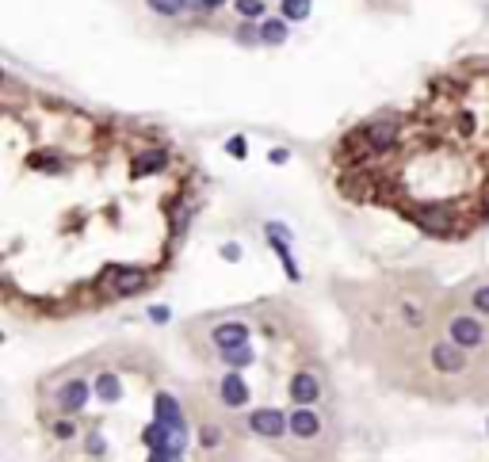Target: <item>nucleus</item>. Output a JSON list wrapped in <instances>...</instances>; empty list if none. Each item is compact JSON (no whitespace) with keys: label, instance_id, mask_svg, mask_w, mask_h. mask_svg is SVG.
Segmentation results:
<instances>
[{"label":"nucleus","instance_id":"f257e3e1","mask_svg":"<svg viewBox=\"0 0 489 462\" xmlns=\"http://www.w3.org/2000/svg\"><path fill=\"white\" fill-rule=\"evenodd\" d=\"M352 202L409 218L425 237L467 241L489 225V58L436 73L405 111L402 145L371 172L337 180Z\"/></svg>","mask_w":489,"mask_h":462},{"label":"nucleus","instance_id":"f03ea898","mask_svg":"<svg viewBox=\"0 0 489 462\" xmlns=\"http://www.w3.org/2000/svg\"><path fill=\"white\" fill-rule=\"evenodd\" d=\"M80 367H85V363H80ZM80 367H65L58 375L38 382V420L61 417V412L77 417V412L88 409V401L96 397V390H92V378H88Z\"/></svg>","mask_w":489,"mask_h":462},{"label":"nucleus","instance_id":"7ed1b4c3","mask_svg":"<svg viewBox=\"0 0 489 462\" xmlns=\"http://www.w3.org/2000/svg\"><path fill=\"white\" fill-rule=\"evenodd\" d=\"M187 340H191V348L203 355V359H210L214 352L249 344L252 325H249V318H241V313H226V318H214V321H195V325H187Z\"/></svg>","mask_w":489,"mask_h":462},{"label":"nucleus","instance_id":"20e7f679","mask_svg":"<svg viewBox=\"0 0 489 462\" xmlns=\"http://www.w3.org/2000/svg\"><path fill=\"white\" fill-rule=\"evenodd\" d=\"M245 432L264 443H279L291 432V417L283 409H275V405H256V409L245 412Z\"/></svg>","mask_w":489,"mask_h":462},{"label":"nucleus","instance_id":"39448f33","mask_svg":"<svg viewBox=\"0 0 489 462\" xmlns=\"http://www.w3.org/2000/svg\"><path fill=\"white\" fill-rule=\"evenodd\" d=\"M210 394H214L218 412H238L245 405H252V386L245 378V371H226L222 378H214Z\"/></svg>","mask_w":489,"mask_h":462},{"label":"nucleus","instance_id":"423d86ee","mask_svg":"<svg viewBox=\"0 0 489 462\" xmlns=\"http://www.w3.org/2000/svg\"><path fill=\"white\" fill-rule=\"evenodd\" d=\"M321 394H325V382H321V375H317L314 367H298L295 375L287 378L291 405H317V401H321Z\"/></svg>","mask_w":489,"mask_h":462},{"label":"nucleus","instance_id":"0eeeda50","mask_svg":"<svg viewBox=\"0 0 489 462\" xmlns=\"http://www.w3.org/2000/svg\"><path fill=\"white\" fill-rule=\"evenodd\" d=\"M287 417H291V435H295L298 443H309V440L321 435V412H317L314 405H295Z\"/></svg>","mask_w":489,"mask_h":462},{"label":"nucleus","instance_id":"6e6552de","mask_svg":"<svg viewBox=\"0 0 489 462\" xmlns=\"http://www.w3.org/2000/svg\"><path fill=\"white\" fill-rule=\"evenodd\" d=\"M153 420H161L168 428H187V409L168 390H157L153 394Z\"/></svg>","mask_w":489,"mask_h":462},{"label":"nucleus","instance_id":"1a4fd4ad","mask_svg":"<svg viewBox=\"0 0 489 462\" xmlns=\"http://www.w3.org/2000/svg\"><path fill=\"white\" fill-rule=\"evenodd\" d=\"M455 295H459L462 302L470 306V310H478L482 318H489V271H486V275H474V279H467L462 287H455Z\"/></svg>","mask_w":489,"mask_h":462},{"label":"nucleus","instance_id":"9d476101","mask_svg":"<svg viewBox=\"0 0 489 462\" xmlns=\"http://www.w3.org/2000/svg\"><path fill=\"white\" fill-rule=\"evenodd\" d=\"M43 428H46V440L61 443V447H69V443L80 435V420L69 417V412H61V417H43Z\"/></svg>","mask_w":489,"mask_h":462},{"label":"nucleus","instance_id":"9b49d317","mask_svg":"<svg viewBox=\"0 0 489 462\" xmlns=\"http://www.w3.org/2000/svg\"><path fill=\"white\" fill-rule=\"evenodd\" d=\"M195 447H203V455H214L218 447H226L222 417H199V440H195Z\"/></svg>","mask_w":489,"mask_h":462},{"label":"nucleus","instance_id":"f8f14e48","mask_svg":"<svg viewBox=\"0 0 489 462\" xmlns=\"http://www.w3.org/2000/svg\"><path fill=\"white\" fill-rule=\"evenodd\" d=\"M287 15L279 20H260V46H283L287 43Z\"/></svg>","mask_w":489,"mask_h":462},{"label":"nucleus","instance_id":"ddd939ff","mask_svg":"<svg viewBox=\"0 0 489 462\" xmlns=\"http://www.w3.org/2000/svg\"><path fill=\"white\" fill-rule=\"evenodd\" d=\"M314 0H279V15H287L291 23H306Z\"/></svg>","mask_w":489,"mask_h":462},{"label":"nucleus","instance_id":"4468645a","mask_svg":"<svg viewBox=\"0 0 489 462\" xmlns=\"http://www.w3.org/2000/svg\"><path fill=\"white\" fill-rule=\"evenodd\" d=\"M145 4H149L157 15H165V20H176V15H184L187 8L195 4V0H145Z\"/></svg>","mask_w":489,"mask_h":462},{"label":"nucleus","instance_id":"2eb2a0df","mask_svg":"<svg viewBox=\"0 0 489 462\" xmlns=\"http://www.w3.org/2000/svg\"><path fill=\"white\" fill-rule=\"evenodd\" d=\"M233 8H238L241 20H264V12H268L264 0H233Z\"/></svg>","mask_w":489,"mask_h":462},{"label":"nucleus","instance_id":"dca6fc26","mask_svg":"<svg viewBox=\"0 0 489 462\" xmlns=\"http://www.w3.org/2000/svg\"><path fill=\"white\" fill-rule=\"evenodd\" d=\"M226 153H230L233 161H245V157H249V142H245L241 134H233L230 142H226Z\"/></svg>","mask_w":489,"mask_h":462},{"label":"nucleus","instance_id":"f3484780","mask_svg":"<svg viewBox=\"0 0 489 462\" xmlns=\"http://www.w3.org/2000/svg\"><path fill=\"white\" fill-rule=\"evenodd\" d=\"M238 43L256 46V43H260V31H256V27H238Z\"/></svg>","mask_w":489,"mask_h":462},{"label":"nucleus","instance_id":"a211bd4d","mask_svg":"<svg viewBox=\"0 0 489 462\" xmlns=\"http://www.w3.org/2000/svg\"><path fill=\"white\" fill-rule=\"evenodd\" d=\"M230 0H195V8H199L203 15H210V12H218V8H226Z\"/></svg>","mask_w":489,"mask_h":462},{"label":"nucleus","instance_id":"6ab92c4d","mask_svg":"<svg viewBox=\"0 0 489 462\" xmlns=\"http://www.w3.org/2000/svg\"><path fill=\"white\" fill-rule=\"evenodd\" d=\"M268 161H272V165H283V161H287V149H272V153H268Z\"/></svg>","mask_w":489,"mask_h":462},{"label":"nucleus","instance_id":"aec40b11","mask_svg":"<svg viewBox=\"0 0 489 462\" xmlns=\"http://www.w3.org/2000/svg\"><path fill=\"white\" fill-rule=\"evenodd\" d=\"M222 256H226V260H238L241 248H238V245H226V248H222Z\"/></svg>","mask_w":489,"mask_h":462},{"label":"nucleus","instance_id":"412c9836","mask_svg":"<svg viewBox=\"0 0 489 462\" xmlns=\"http://www.w3.org/2000/svg\"><path fill=\"white\" fill-rule=\"evenodd\" d=\"M149 318L153 321H168V310H165V306H157V310H149Z\"/></svg>","mask_w":489,"mask_h":462},{"label":"nucleus","instance_id":"4be33fe9","mask_svg":"<svg viewBox=\"0 0 489 462\" xmlns=\"http://www.w3.org/2000/svg\"><path fill=\"white\" fill-rule=\"evenodd\" d=\"M486 428H489V424H486Z\"/></svg>","mask_w":489,"mask_h":462}]
</instances>
